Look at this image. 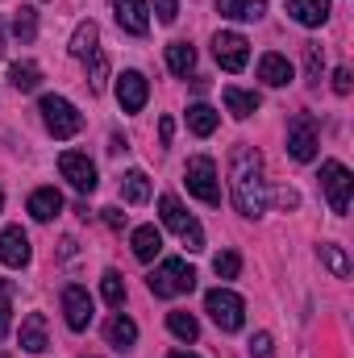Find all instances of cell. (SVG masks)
<instances>
[{"instance_id":"cell-40","label":"cell","mask_w":354,"mask_h":358,"mask_svg":"<svg viewBox=\"0 0 354 358\" xmlns=\"http://www.w3.org/2000/svg\"><path fill=\"white\" fill-rule=\"evenodd\" d=\"M104 225L108 229H125V213L121 208H104Z\"/></svg>"},{"instance_id":"cell-26","label":"cell","mask_w":354,"mask_h":358,"mask_svg":"<svg viewBox=\"0 0 354 358\" xmlns=\"http://www.w3.org/2000/svg\"><path fill=\"white\" fill-rule=\"evenodd\" d=\"M8 84L17 92H34L42 84V71H38V63H13L8 67Z\"/></svg>"},{"instance_id":"cell-42","label":"cell","mask_w":354,"mask_h":358,"mask_svg":"<svg viewBox=\"0 0 354 358\" xmlns=\"http://www.w3.org/2000/svg\"><path fill=\"white\" fill-rule=\"evenodd\" d=\"M167 358H196V355H192V350H171Z\"/></svg>"},{"instance_id":"cell-28","label":"cell","mask_w":354,"mask_h":358,"mask_svg":"<svg viewBox=\"0 0 354 358\" xmlns=\"http://www.w3.org/2000/svg\"><path fill=\"white\" fill-rule=\"evenodd\" d=\"M167 67H171V76H187L196 67V50L187 42H171L167 46Z\"/></svg>"},{"instance_id":"cell-9","label":"cell","mask_w":354,"mask_h":358,"mask_svg":"<svg viewBox=\"0 0 354 358\" xmlns=\"http://www.w3.org/2000/svg\"><path fill=\"white\" fill-rule=\"evenodd\" d=\"M59 171H63V179H67L76 192H84V196L96 192V163H92L88 155H80V150H63V155H59Z\"/></svg>"},{"instance_id":"cell-21","label":"cell","mask_w":354,"mask_h":358,"mask_svg":"<svg viewBox=\"0 0 354 358\" xmlns=\"http://www.w3.org/2000/svg\"><path fill=\"white\" fill-rule=\"evenodd\" d=\"M221 96H225V108H229L234 117H250V113H259V104H263V100H259V92L234 88V84L221 92Z\"/></svg>"},{"instance_id":"cell-11","label":"cell","mask_w":354,"mask_h":358,"mask_svg":"<svg viewBox=\"0 0 354 358\" xmlns=\"http://www.w3.org/2000/svg\"><path fill=\"white\" fill-rule=\"evenodd\" d=\"M63 317H67V325L76 329V334H84L92 325V296L88 287H80V283H67L63 287Z\"/></svg>"},{"instance_id":"cell-13","label":"cell","mask_w":354,"mask_h":358,"mask_svg":"<svg viewBox=\"0 0 354 358\" xmlns=\"http://www.w3.org/2000/svg\"><path fill=\"white\" fill-rule=\"evenodd\" d=\"M113 13H117V25L134 38H142L150 29V4L146 0H113Z\"/></svg>"},{"instance_id":"cell-8","label":"cell","mask_w":354,"mask_h":358,"mask_svg":"<svg viewBox=\"0 0 354 358\" xmlns=\"http://www.w3.org/2000/svg\"><path fill=\"white\" fill-rule=\"evenodd\" d=\"M317 146H321L317 121H313L309 113H296V117L288 121V155H292L296 163H309V159L317 155Z\"/></svg>"},{"instance_id":"cell-30","label":"cell","mask_w":354,"mask_h":358,"mask_svg":"<svg viewBox=\"0 0 354 358\" xmlns=\"http://www.w3.org/2000/svg\"><path fill=\"white\" fill-rule=\"evenodd\" d=\"M167 329L176 334L179 342H196L200 338V325H196L192 313H167Z\"/></svg>"},{"instance_id":"cell-34","label":"cell","mask_w":354,"mask_h":358,"mask_svg":"<svg viewBox=\"0 0 354 358\" xmlns=\"http://www.w3.org/2000/svg\"><path fill=\"white\" fill-rule=\"evenodd\" d=\"M8 321H13V283L0 279V338L8 334Z\"/></svg>"},{"instance_id":"cell-7","label":"cell","mask_w":354,"mask_h":358,"mask_svg":"<svg viewBox=\"0 0 354 358\" xmlns=\"http://www.w3.org/2000/svg\"><path fill=\"white\" fill-rule=\"evenodd\" d=\"M321 187H325V196H330V208L338 213V217H346L351 213V192H354V176L338 163V159H330V163H321Z\"/></svg>"},{"instance_id":"cell-19","label":"cell","mask_w":354,"mask_h":358,"mask_svg":"<svg viewBox=\"0 0 354 358\" xmlns=\"http://www.w3.org/2000/svg\"><path fill=\"white\" fill-rule=\"evenodd\" d=\"M21 346H25L29 355H42V350L50 346V338H46V317H42V313H29V317L21 321Z\"/></svg>"},{"instance_id":"cell-4","label":"cell","mask_w":354,"mask_h":358,"mask_svg":"<svg viewBox=\"0 0 354 358\" xmlns=\"http://www.w3.org/2000/svg\"><path fill=\"white\" fill-rule=\"evenodd\" d=\"M159 217H163V225L167 229H176L179 234V242L196 255V250H204V229L196 225V217L179 204L176 196H159Z\"/></svg>"},{"instance_id":"cell-24","label":"cell","mask_w":354,"mask_h":358,"mask_svg":"<svg viewBox=\"0 0 354 358\" xmlns=\"http://www.w3.org/2000/svg\"><path fill=\"white\" fill-rule=\"evenodd\" d=\"M121 196L129 204H146L150 200V179H146V171H125L121 176Z\"/></svg>"},{"instance_id":"cell-29","label":"cell","mask_w":354,"mask_h":358,"mask_svg":"<svg viewBox=\"0 0 354 358\" xmlns=\"http://www.w3.org/2000/svg\"><path fill=\"white\" fill-rule=\"evenodd\" d=\"M13 34H17L21 42H34V38H38V8L21 4V8H17V17H13Z\"/></svg>"},{"instance_id":"cell-14","label":"cell","mask_w":354,"mask_h":358,"mask_svg":"<svg viewBox=\"0 0 354 358\" xmlns=\"http://www.w3.org/2000/svg\"><path fill=\"white\" fill-rule=\"evenodd\" d=\"M146 96H150V88H146V76H142V71H121V80H117V100H121L125 113H142V108H146Z\"/></svg>"},{"instance_id":"cell-16","label":"cell","mask_w":354,"mask_h":358,"mask_svg":"<svg viewBox=\"0 0 354 358\" xmlns=\"http://www.w3.org/2000/svg\"><path fill=\"white\" fill-rule=\"evenodd\" d=\"M288 13H292L300 25L317 29V25L330 21V0H288Z\"/></svg>"},{"instance_id":"cell-15","label":"cell","mask_w":354,"mask_h":358,"mask_svg":"<svg viewBox=\"0 0 354 358\" xmlns=\"http://www.w3.org/2000/svg\"><path fill=\"white\" fill-rule=\"evenodd\" d=\"M25 208H29V217H34V221H55V217L63 213V196H59L55 187H38V192L29 196V204H25Z\"/></svg>"},{"instance_id":"cell-38","label":"cell","mask_w":354,"mask_h":358,"mask_svg":"<svg viewBox=\"0 0 354 358\" xmlns=\"http://www.w3.org/2000/svg\"><path fill=\"white\" fill-rule=\"evenodd\" d=\"M351 71H346V67H338V71H334V92H338V96H351Z\"/></svg>"},{"instance_id":"cell-23","label":"cell","mask_w":354,"mask_h":358,"mask_svg":"<svg viewBox=\"0 0 354 358\" xmlns=\"http://www.w3.org/2000/svg\"><path fill=\"white\" fill-rule=\"evenodd\" d=\"M317 255H321V263L330 267L334 279H351V255H346L338 242H321V250H317Z\"/></svg>"},{"instance_id":"cell-37","label":"cell","mask_w":354,"mask_h":358,"mask_svg":"<svg viewBox=\"0 0 354 358\" xmlns=\"http://www.w3.org/2000/svg\"><path fill=\"white\" fill-rule=\"evenodd\" d=\"M155 13H159V21H163V25H171V21L179 17V4H176V0H155Z\"/></svg>"},{"instance_id":"cell-1","label":"cell","mask_w":354,"mask_h":358,"mask_svg":"<svg viewBox=\"0 0 354 358\" xmlns=\"http://www.w3.org/2000/svg\"><path fill=\"white\" fill-rule=\"evenodd\" d=\"M229 196L234 208L242 217H263L267 208V171H263V155L246 142H238L229 150Z\"/></svg>"},{"instance_id":"cell-44","label":"cell","mask_w":354,"mask_h":358,"mask_svg":"<svg viewBox=\"0 0 354 358\" xmlns=\"http://www.w3.org/2000/svg\"><path fill=\"white\" fill-rule=\"evenodd\" d=\"M0 213H4V192H0Z\"/></svg>"},{"instance_id":"cell-10","label":"cell","mask_w":354,"mask_h":358,"mask_svg":"<svg viewBox=\"0 0 354 358\" xmlns=\"http://www.w3.org/2000/svg\"><path fill=\"white\" fill-rule=\"evenodd\" d=\"M213 55H217V63H221L225 71H242L246 59H250V42H246L242 34H234V29H221V34L213 38Z\"/></svg>"},{"instance_id":"cell-45","label":"cell","mask_w":354,"mask_h":358,"mask_svg":"<svg viewBox=\"0 0 354 358\" xmlns=\"http://www.w3.org/2000/svg\"><path fill=\"white\" fill-rule=\"evenodd\" d=\"M0 358H4V355H0Z\"/></svg>"},{"instance_id":"cell-39","label":"cell","mask_w":354,"mask_h":358,"mask_svg":"<svg viewBox=\"0 0 354 358\" xmlns=\"http://www.w3.org/2000/svg\"><path fill=\"white\" fill-rule=\"evenodd\" d=\"M275 204H279V208H296V204H300V196H296L292 187H279V192H275Z\"/></svg>"},{"instance_id":"cell-20","label":"cell","mask_w":354,"mask_h":358,"mask_svg":"<svg viewBox=\"0 0 354 358\" xmlns=\"http://www.w3.org/2000/svg\"><path fill=\"white\" fill-rule=\"evenodd\" d=\"M217 13L229 21H259L267 13V0H217Z\"/></svg>"},{"instance_id":"cell-33","label":"cell","mask_w":354,"mask_h":358,"mask_svg":"<svg viewBox=\"0 0 354 358\" xmlns=\"http://www.w3.org/2000/svg\"><path fill=\"white\" fill-rule=\"evenodd\" d=\"M213 271H217L221 279H238V271H242V259H238V250H221V255L213 259Z\"/></svg>"},{"instance_id":"cell-35","label":"cell","mask_w":354,"mask_h":358,"mask_svg":"<svg viewBox=\"0 0 354 358\" xmlns=\"http://www.w3.org/2000/svg\"><path fill=\"white\" fill-rule=\"evenodd\" d=\"M92 59V92H104V84H108V59L96 50V55H88Z\"/></svg>"},{"instance_id":"cell-32","label":"cell","mask_w":354,"mask_h":358,"mask_svg":"<svg viewBox=\"0 0 354 358\" xmlns=\"http://www.w3.org/2000/svg\"><path fill=\"white\" fill-rule=\"evenodd\" d=\"M100 296H104L113 308H121V300H125V283H121V271H104V275H100Z\"/></svg>"},{"instance_id":"cell-18","label":"cell","mask_w":354,"mask_h":358,"mask_svg":"<svg viewBox=\"0 0 354 358\" xmlns=\"http://www.w3.org/2000/svg\"><path fill=\"white\" fill-rule=\"evenodd\" d=\"M129 246H134V259H138V263H150V259L163 250V234H159L155 225H138L134 238H129Z\"/></svg>"},{"instance_id":"cell-3","label":"cell","mask_w":354,"mask_h":358,"mask_svg":"<svg viewBox=\"0 0 354 358\" xmlns=\"http://www.w3.org/2000/svg\"><path fill=\"white\" fill-rule=\"evenodd\" d=\"M204 313L217 321V329H225V334H238L242 325H246V304H242V296L238 292H229V287H213L208 296H204Z\"/></svg>"},{"instance_id":"cell-5","label":"cell","mask_w":354,"mask_h":358,"mask_svg":"<svg viewBox=\"0 0 354 358\" xmlns=\"http://www.w3.org/2000/svg\"><path fill=\"white\" fill-rule=\"evenodd\" d=\"M42 121H46V129L55 134V138H76L80 129H84V117L76 113V104L71 100H63V96H42Z\"/></svg>"},{"instance_id":"cell-31","label":"cell","mask_w":354,"mask_h":358,"mask_svg":"<svg viewBox=\"0 0 354 358\" xmlns=\"http://www.w3.org/2000/svg\"><path fill=\"white\" fill-rule=\"evenodd\" d=\"M321 71H325V55L317 42H304V80L309 84H321Z\"/></svg>"},{"instance_id":"cell-25","label":"cell","mask_w":354,"mask_h":358,"mask_svg":"<svg viewBox=\"0 0 354 358\" xmlns=\"http://www.w3.org/2000/svg\"><path fill=\"white\" fill-rule=\"evenodd\" d=\"M96 42H100V29H96L92 21L76 25V34H71V55H76V59H88V55H96Z\"/></svg>"},{"instance_id":"cell-17","label":"cell","mask_w":354,"mask_h":358,"mask_svg":"<svg viewBox=\"0 0 354 358\" xmlns=\"http://www.w3.org/2000/svg\"><path fill=\"white\" fill-rule=\"evenodd\" d=\"M259 80H263L267 88H283V84H292V63L283 59V55H263L259 59Z\"/></svg>"},{"instance_id":"cell-43","label":"cell","mask_w":354,"mask_h":358,"mask_svg":"<svg viewBox=\"0 0 354 358\" xmlns=\"http://www.w3.org/2000/svg\"><path fill=\"white\" fill-rule=\"evenodd\" d=\"M0 59H4V25H0Z\"/></svg>"},{"instance_id":"cell-6","label":"cell","mask_w":354,"mask_h":358,"mask_svg":"<svg viewBox=\"0 0 354 358\" xmlns=\"http://www.w3.org/2000/svg\"><path fill=\"white\" fill-rule=\"evenodd\" d=\"M187 192L196 196V200H204V204H221V183H217V163L208 159V155H196V159H187Z\"/></svg>"},{"instance_id":"cell-41","label":"cell","mask_w":354,"mask_h":358,"mask_svg":"<svg viewBox=\"0 0 354 358\" xmlns=\"http://www.w3.org/2000/svg\"><path fill=\"white\" fill-rule=\"evenodd\" d=\"M159 138H163V146L176 138V121H171V117H163V121H159Z\"/></svg>"},{"instance_id":"cell-12","label":"cell","mask_w":354,"mask_h":358,"mask_svg":"<svg viewBox=\"0 0 354 358\" xmlns=\"http://www.w3.org/2000/svg\"><path fill=\"white\" fill-rule=\"evenodd\" d=\"M29 238H25V229L21 225H8V229H0V263L4 267H29Z\"/></svg>"},{"instance_id":"cell-36","label":"cell","mask_w":354,"mask_h":358,"mask_svg":"<svg viewBox=\"0 0 354 358\" xmlns=\"http://www.w3.org/2000/svg\"><path fill=\"white\" fill-rule=\"evenodd\" d=\"M271 355H275L271 334H255V338H250V358H271Z\"/></svg>"},{"instance_id":"cell-27","label":"cell","mask_w":354,"mask_h":358,"mask_svg":"<svg viewBox=\"0 0 354 358\" xmlns=\"http://www.w3.org/2000/svg\"><path fill=\"white\" fill-rule=\"evenodd\" d=\"M217 121H221V117H217L208 104H192V108H187V125H192L196 138H208V134L217 129Z\"/></svg>"},{"instance_id":"cell-22","label":"cell","mask_w":354,"mask_h":358,"mask_svg":"<svg viewBox=\"0 0 354 358\" xmlns=\"http://www.w3.org/2000/svg\"><path fill=\"white\" fill-rule=\"evenodd\" d=\"M104 338H108V342H113L117 350H129V346L138 342V325H134L129 317H121V313H117V317H113V321L104 325Z\"/></svg>"},{"instance_id":"cell-2","label":"cell","mask_w":354,"mask_h":358,"mask_svg":"<svg viewBox=\"0 0 354 358\" xmlns=\"http://www.w3.org/2000/svg\"><path fill=\"white\" fill-rule=\"evenodd\" d=\"M146 283H150V292L159 300H176V296H187L196 287V271L187 267L183 259H167V263H159V267L150 271Z\"/></svg>"}]
</instances>
